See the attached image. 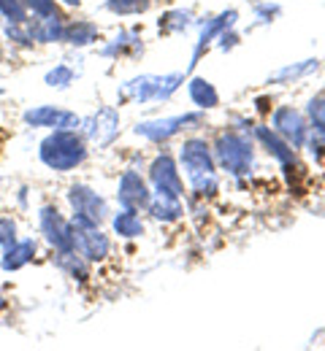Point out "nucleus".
<instances>
[{"mask_svg":"<svg viewBox=\"0 0 325 351\" xmlns=\"http://www.w3.org/2000/svg\"><path fill=\"white\" fill-rule=\"evenodd\" d=\"M19 235H16V221L11 217H0V249H8L11 243H16Z\"/></svg>","mask_w":325,"mask_h":351,"instance_id":"32","label":"nucleus"},{"mask_svg":"<svg viewBox=\"0 0 325 351\" xmlns=\"http://www.w3.org/2000/svg\"><path fill=\"white\" fill-rule=\"evenodd\" d=\"M146 211L152 214V219L163 221V224H174L185 217L182 197H168V195H152V203Z\"/></svg>","mask_w":325,"mask_h":351,"instance_id":"21","label":"nucleus"},{"mask_svg":"<svg viewBox=\"0 0 325 351\" xmlns=\"http://www.w3.org/2000/svg\"><path fill=\"white\" fill-rule=\"evenodd\" d=\"M236 22H238V11H236V8H225V11H220L217 16H209L206 22H201L198 38H195L192 54H190V62H187V71H185L187 76L195 71V65L201 62V57L206 54V49L217 44V38H220L225 30L236 27Z\"/></svg>","mask_w":325,"mask_h":351,"instance_id":"7","label":"nucleus"},{"mask_svg":"<svg viewBox=\"0 0 325 351\" xmlns=\"http://www.w3.org/2000/svg\"><path fill=\"white\" fill-rule=\"evenodd\" d=\"M87 138L79 130H49V135L38 143L41 165L54 173H71L87 162Z\"/></svg>","mask_w":325,"mask_h":351,"instance_id":"2","label":"nucleus"},{"mask_svg":"<svg viewBox=\"0 0 325 351\" xmlns=\"http://www.w3.org/2000/svg\"><path fill=\"white\" fill-rule=\"evenodd\" d=\"M25 3H27V11H30L36 19L52 16V14L60 11V8H57V0H25Z\"/></svg>","mask_w":325,"mask_h":351,"instance_id":"33","label":"nucleus"},{"mask_svg":"<svg viewBox=\"0 0 325 351\" xmlns=\"http://www.w3.org/2000/svg\"><path fill=\"white\" fill-rule=\"evenodd\" d=\"M0 95H3V89H0Z\"/></svg>","mask_w":325,"mask_h":351,"instance_id":"38","label":"nucleus"},{"mask_svg":"<svg viewBox=\"0 0 325 351\" xmlns=\"http://www.w3.org/2000/svg\"><path fill=\"white\" fill-rule=\"evenodd\" d=\"M74 79H76V71L71 68V65H65V62H57L54 68H49L47 76H44V84L52 89H68L74 84Z\"/></svg>","mask_w":325,"mask_h":351,"instance_id":"29","label":"nucleus"},{"mask_svg":"<svg viewBox=\"0 0 325 351\" xmlns=\"http://www.w3.org/2000/svg\"><path fill=\"white\" fill-rule=\"evenodd\" d=\"M152 186H149V181L139 173V171H133V168H128L125 173L120 176V184H117V203H120V208H133V211H146L149 208V203H152Z\"/></svg>","mask_w":325,"mask_h":351,"instance_id":"13","label":"nucleus"},{"mask_svg":"<svg viewBox=\"0 0 325 351\" xmlns=\"http://www.w3.org/2000/svg\"><path fill=\"white\" fill-rule=\"evenodd\" d=\"M54 265L68 276V278H74V281H87L90 278V265L87 263L76 249H71V252H54Z\"/></svg>","mask_w":325,"mask_h":351,"instance_id":"23","label":"nucleus"},{"mask_svg":"<svg viewBox=\"0 0 325 351\" xmlns=\"http://www.w3.org/2000/svg\"><path fill=\"white\" fill-rule=\"evenodd\" d=\"M149 186L155 195H168V197H185V178L177 157L171 152H160L149 162Z\"/></svg>","mask_w":325,"mask_h":351,"instance_id":"6","label":"nucleus"},{"mask_svg":"<svg viewBox=\"0 0 325 351\" xmlns=\"http://www.w3.org/2000/svg\"><path fill=\"white\" fill-rule=\"evenodd\" d=\"M57 3H60V5H65V8H76L82 0H57Z\"/></svg>","mask_w":325,"mask_h":351,"instance_id":"35","label":"nucleus"},{"mask_svg":"<svg viewBox=\"0 0 325 351\" xmlns=\"http://www.w3.org/2000/svg\"><path fill=\"white\" fill-rule=\"evenodd\" d=\"M152 0H106V8L117 16H136L149 8Z\"/></svg>","mask_w":325,"mask_h":351,"instance_id":"30","label":"nucleus"},{"mask_svg":"<svg viewBox=\"0 0 325 351\" xmlns=\"http://www.w3.org/2000/svg\"><path fill=\"white\" fill-rule=\"evenodd\" d=\"M139 51H144V44H141V36L136 30H122L120 36H114L109 44L98 49V54L106 57V60L125 57V54H139Z\"/></svg>","mask_w":325,"mask_h":351,"instance_id":"20","label":"nucleus"},{"mask_svg":"<svg viewBox=\"0 0 325 351\" xmlns=\"http://www.w3.org/2000/svg\"><path fill=\"white\" fill-rule=\"evenodd\" d=\"M214 160L217 168L225 171L231 178H244L255 168V138L244 130H223L214 138Z\"/></svg>","mask_w":325,"mask_h":351,"instance_id":"3","label":"nucleus"},{"mask_svg":"<svg viewBox=\"0 0 325 351\" xmlns=\"http://www.w3.org/2000/svg\"><path fill=\"white\" fill-rule=\"evenodd\" d=\"M179 168L195 197H214L220 192V168L212 146L203 138H187L179 146Z\"/></svg>","mask_w":325,"mask_h":351,"instance_id":"1","label":"nucleus"},{"mask_svg":"<svg viewBox=\"0 0 325 351\" xmlns=\"http://www.w3.org/2000/svg\"><path fill=\"white\" fill-rule=\"evenodd\" d=\"M279 14H282V5L274 3V0H258V3H252V25H249V30L263 27V25H271Z\"/></svg>","mask_w":325,"mask_h":351,"instance_id":"27","label":"nucleus"},{"mask_svg":"<svg viewBox=\"0 0 325 351\" xmlns=\"http://www.w3.org/2000/svg\"><path fill=\"white\" fill-rule=\"evenodd\" d=\"M3 36L11 44L22 46V49H33V44H36V36H33L30 22H5L3 25Z\"/></svg>","mask_w":325,"mask_h":351,"instance_id":"26","label":"nucleus"},{"mask_svg":"<svg viewBox=\"0 0 325 351\" xmlns=\"http://www.w3.org/2000/svg\"><path fill=\"white\" fill-rule=\"evenodd\" d=\"M271 130H277L293 149H304L312 128H309V119L304 111H298L293 106H279L271 114Z\"/></svg>","mask_w":325,"mask_h":351,"instance_id":"11","label":"nucleus"},{"mask_svg":"<svg viewBox=\"0 0 325 351\" xmlns=\"http://www.w3.org/2000/svg\"><path fill=\"white\" fill-rule=\"evenodd\" d=\"M160 87H163V76L160 73H141L128 79L125 84L117 89V100L120 103H157L160 100Z\"/></svg>","mask_w":325,"mask_h":351,"instance_id":"14","label":"nucleus"},{"mask_svg":"<svg viewBox=\"0 0 325 351\" xmlns=\"http://www.w3.org/2000/svg\"><path fill=\"white\" fill-rule=\"evenodd\" d=\"M0 30H3V27H0ZM0 41H3V36H0Z\"/></svg>","mask_w":325,"mask_h":351,"instance_id":"37","label":"nucleus"},{"mask_svg":"<svg viewBox=\"0 0 325 351\" xmlns=\"http://www.w3.org/2000/svg\"><path fill=\"white\" fill-rule=\"evenodd\" d=\"M190 25H192V11H187V8H171L157 19V30L166 36L185 33Z\"/></svg>","mask_w":325,"mask_h":351,"instance_id":"25","label":"nucleus"},{"mask_svg":"<svg viewBox=\"0 0 325 351\" xmlns=\"http://www.w3.org/2000/svg\"><path fill=\"white\" fill-rule=\"evenodd\" d=\"M217 49H220V51H231V49H236V46H238V33H236V30H225V33H223V36H220V38H217Z\"/></svg>","mask_w":325,"mask_h":351,"instance_id":"34","label":"nucleus"},{"mask_svg":"<svg viewBox=\"0 0 325 351\" xmlns=\"http://www.w3.org/2000/svg\"><path fill=\"white\" fill-rule=\"evenodd\" d=\"M5 306V300H3V292H0V308Z\"/></svg>","mask_w":325,"mask_h":351,"instance_id":"36","label":"nucleus"},{"mask_svg":"<svg viewBox=\"0 0 325 351\" xmlns=\"http://www.w3.org/2000/svg\"><path fill=\"white\" fill-rule=\"evenodd\" d=\"M252 138L266 149V154H269L271 160H277L282 168H295V149H293L277 130H271V125H258V128H252Z\"/></svg>","mask_w":325,"mask_h":351,"instance_id":"15","label":"nucleus"},{"mask_svg":"<svg viewBox=\"0 0 325 351\" xmlns=\"http://www.w3.org/2000/svg\"><path fill=\"white\" fill-rule=\"evenodd\" d=\"M304 114H306V119H309L312 135H317V138H323V141H325V95L312 97Z\"/></svg>","mask_w":325,"mask_h":351,"instance_id":"28","label":"nucleus"},{"mask_svg":"<svg viewBox=\"0 0 325 351\" xmlns=\"http://www.w3.org/2000/svg\"><path fill=\"white\" fill-rule=\"evenodd\" d=\"M0 16L5 22H30V11L25 0H0Z\"/></svg>","mask_w":325,"mask_h":351,"instance_id":"31","label":"nucleus"},{"mask_svg":"<svg viewBox=\"0 0 325 351\" xmlns=\"http://www.w3.org/2000/svg\"><path fill=\"white\" fill-rule=\"evenodd\" d=\"M65 200H68V208H71V219L82 221V224H103V221L111 219V211H109V203L106 197L93 189L90 184H71L68 192H65Z\"/></svg>","mask_w":325,"mask_h":351,"instance_id":"4","label":"nucleus"},{"mask_svg":"<svg viewBox=\"0 0 325 351\" xmlns=\"http://www.w3.org/2000/svg\"><path fill=\"white\" fill-rule=\"evenodd\" d=\"M38 230L52 252H71L74 249V221L60 214L54 206L38 208Z\"/></svg>","mask_w":325,"mask_h":351,"instance_id":"9","label":"nucleus"},{"mask_svg":"<svg viewBox=\"0 0 325 351\" xmlns=\"http://www.w3.org/2000/svg\"><path fill=\"white\" fill-rule=\"evenodd\" d=\"M36 249H38L36 238H19V241H16V243H11L8 249H3L0 270H3V273H16V270H22L25 265L33 263Z\"/></svg>","mask_w":325,"mask_h":351,"instance_id":"16","label":"nucleus"},{"mask_svg":"<svg viewBox=\"0 0 325 351\" xmlns=\"http://www.w3.org/2000/svg\"><path fill=\"white\" fill-rule=\"evenodd\" d=\"M74 249H76L87 263H93V265L103 263V260L111 254V238H109L98 224L74 221Z\"/></svg>","mask_w":325,"mask_h":351,"instance_id":"12","label":"nucleus"},{"mask_svg":"<svg viewBox=\"0 0 325 351\" xmlns=\"http://www.w3.org/2000/svg\"><path fill=\"white\" fill-rule=\"evenodd\" d=\"M22 122L27 128H36V130H76L82 128V117L71 108H60V106H33L22 114Z\"/></svg>","mask_w":325,"mask_h":351,"instance_id":"10","label":"nucleus"},{"mask_svg":"<svg viewBox=\"0 0 325 351\" xmlns=\"http://www.w3.org/2000/svg\"><path fill=\"white\" fill-rule=\"evenodd\" d=\"M98 41V25L90 19H76V22H68V33H65V44L76 46V49H85V46H93Z\"/></svg>","mask_w":325,"mask_h":351,"instance_id":"24","label":"nucleus"},{"mask_svg":"<svg viewBox=\"0 0 325 351\" xmlns=\"http://www.w3.org/2000/svg\"><path fill=\"white\" fill-rule=\"evenodd\" d=\"M187 97L198 111H212V108L220 106V92L203 76H190L187 79Z\"/></svg>","mask_w":325,"mask_h":351,"instance_id":"18","label":"nucleus"},{"mask_svg":"<svg viewBox=\"0 0 325 351\" xmlns=\"http://www.w3.org/2000/svg\"><path fill=\"white\" fill-rule=\"evenodd\" d=\"M82 135L98 149L111 146L120 138V111L114 106H100L95 114L82 117Z\"/></svg>","mask_w":325,"mask_h":351,"instance_id":"8","label":"nucleus"},{"mask_svg":"<svg viewBox=\"0 0 325 351\" xmlns=\"http://www.w3.org/2000/svg\"><path fill=\"white\" fill-rule=\"evenodd\" d=\"M33 36H36V44H65V33H68V22L65 16L57 11L52 16H41L36 19L33 25Z\"/></svg>","mask_w":325,"mask_h":351,"instance_id":"17","label":"nucleus"},{"mask_svg":"<svg viewBox=\"0 0 325 351\" xmlns=\"http://www.w3.org/2000/svg\"><path fill=\"white\" fill-rule=\"evenodd\" d=\"M317 68H320V60H317V57H306V60L282 65L279 71H274V73L269 76V84H290V82L306 79V76H312Z\"/></svg>","mask_w":325,"mask_h":351,"instance_id":"22","label":"nucleus"},{"mask_svg":"<svg viewBox=\"0 0 325 351\" xmlns=\"http://www.w3.org/2000/svg\"><path fill=\"white\" fill-rule=\"evenodd\" d=\"M111 230H114V235L117 238H122V241H136L141 238L144 232H146V227H144V221H141L139 211H133V208H120L117 214H111Z\"/></svg>","mask_w":325,"mask_h":351,"instance_id":"19","label":"nucleus"},{"mask_svg":"<svg viewBox=\"0 0 325 351\" xmlns=\"http://www.w3.org/2000/svg\"><path fill=\"white\" fill-rule=\"evenodd\" d=\"M198 125H203V111H185V114H177V117H160V119L139 122L133 128V132L144 141H149V143H166V141L177 138L179 132L198 128Z\"/></svg>","mask_w":325,"mask_h":351,"instance_id":"5","label":"nucleus"}]
</instances>
